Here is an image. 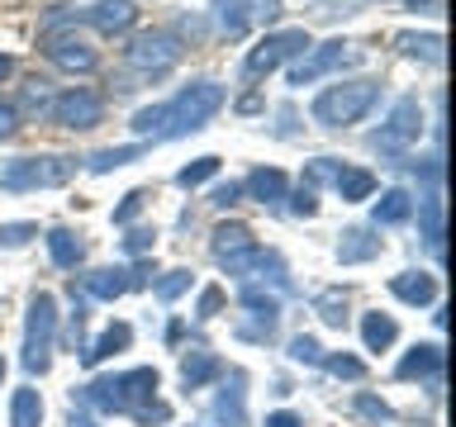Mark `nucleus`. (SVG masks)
Masks as SVG:
<instances>
[{
  "label": "nucleus",
  "mask_w": 456,
  "mask_h": 427,
  "mask_svg": "<svg viewBox=\"0 0 456 427\" xmlns=\"http://www.w3.org/2000/svg\"><path fill=\"white\" fill-rule=\"evenodd\" d=\"M224 85L219 81H195L185 85V91L171 100V105H157V133L162 138H181V133H195V128H205L214 114L224 109Z\"/></svg>",
  "instance_id": "nucleus-1"
},
{
  "label": "nucleus",
  "mask_w": 456,
  "mask_h": 427,
  "mask_svg": "<svg viewBox=\"0 0 456 427\" xmlns=\"http://www.w3.org/2000/svg\"><path fill=\"white\" fill-rule=\"evenodd\" d=\"M157 370L152 366H138V370H119V375H100L86 384V399L100 408V413H134L142 404L157 399Z\"/></svg>",
  "instance_id": "nucleus-2"
},
{
  "label": "nucleus",
  "mask_w": 456,
  "mask_h": 427,
  "mask_svg": "<svg viewBox=\"0 0 456 427\" xmlns=\"http://www.w3.org/2000/svg\"><path fill=\"white\" fill-rule=\"evenodd\" d=\"M376 100H380V81H338V85H328V91L314 95V119H319L323 128H347L356 119H366L370 109H376Z\"/></svg>",
  "instance_id": "nucleus-3"
},
{
  "label": "nucleus",
  "mask_w": 456,
  "mask_h": 427,
  "mask_svg": "<svg viewBox=\"0 0 456 427\" xmlns=\"http://www.w3.org/2000/svg\"><path fill=\"white\" fill-rule=\"evenodd\" d=\"M77 176V157L67 152H38V157H14V162L0 166V190H57Z\"/></svg>",
  "instance_id": "nucleus-4"
},
{
  "label": "nucleus",
  "mask_w": 456,
  "mask_h": 427,
  "mask_svg": "<svg viewBox=\"0 0 456 427\" xmlns=\"http://www.w3.org/2000/svg\"><path fill=\"white\" fill-rule=\"evenodd\" d=\"M53 342H57V299L34 294L28 299V323H24V370L43 375L53 361Z\"/></svg>",
  "instance_id": "nucleus-5"
},
{
  "label": "nucleus",
  "mask_w": 456,
  "mask_h": 427,
  "mask_svg": "<svg viewBox=\"0 0 456 427\" xmlns=\"http://www.w3.org/2000/svg\"><path fill=\"white\" fill-rule=\"evenodd\" d=\"M181 52L185 48H181V38L171 34V28H148V34H138L124 48V62L134 67L138 77H152L157 81V77H167V71L181 62Z\"/></svg>",
  "instance_id": "nucleus-6"
},
{
  "label": "nucleus",
  "mask_w": 456,
  "mask_h": 427,
  "mask_svg": "<svg viewBox=\"0 0 456 427\" xmlns=\"http://www.w3.org/2000/svg\"><path fill=\"white\" fill-rule=\"evenodd\" d=\"M305 48H314L305 28H281V34H266L248 57H242V77H248V81H262V77H271V71H276L281 62H290V57H305Z\"/></svg>",
  "instance_id": "nucleus-7"
},
{
  "label": "nucleus",
  "mask_w": 456,
  "mask_h": 427,
  "mask_svg": "<svg viewBox=\"0 0 456 427\" xmlns=\"http://www.w3.org/2000/svg\"><path fill=\"white\" fill-rule=\"evenodd\" d=\"M352 62H362V48H352L347 38H328L290 67V85H314L319 77H328V71H338V67H352Z\"/></svg>",
  "instance_id": "nucleus-8"
},
{
  "label": "nucleus",
  "mask_w": 456,
  "mask_h": 427,
  "mask_svg": "<svg viewBox=\"0 0 456 427\" xmlns=\"http://www.w3.org/2000/svg\"><path fill=\"white\" fill-rule=\"evenodd\" d=\"M423 133V109H419V100H399V105L390 109V119H385V128L370 142H376V152L385 157H399V152H409L413 142H419Z\"/></svg>",
  "instance_id": "nucleus-9"
},
{
  "label": "nucleus",
  "mask_w": 456,
  "mask_h": 427,
  "mask_svg": "<svg viewBox=\"0 0 456 427\" xmlns=\"http://www.w3.org/2000/svg\"><path fill=\"white\" fill-rule=\"evenodd\" d=\"M53 124L71 128V133H86V128H95L100 119H105V100H100L95 91H86V85H71V91L53 95Z\"/></svg>",
  "instance_id": "nucleus-10"
},
{
  "label": "nucleus",
  "mask_w": 456,
  "mask_h": 427,
  "mask_svg": "<svg viewBox=\"0 0 456 427\" xmlns=\"http://www.w3.org/2000/svg\"><path fill=\"white\" fill-rule=\"evenodd\" d=\"M228 38H242L252 24H271L281 14V0H214Z\"/></svg>",
  "instance_id": "nucleus-11"
},
{
  "label": "nucleus",
  "mask_w": 456,
  "mask_h": 427,
  "mask_svg": "<svg viewBox=\"0 0 456 427\" xmlns=\"http://www.w3.org/2000/svg\"><path fill=\"white\" fill-rule=\"evenodd\" d=\"M43 52H48L53 67H62V71H95L100 67V52L91 43H81L77 34H43Z\"/></svg>",
  "instance_id": "nucleus-12"
},
{
  "label": "nucleus",
  "mask_w": 456,
  "mask_h": 427,
  "mask_svg": "<svg viewBox=\"0 0 456 427\" xmlns=\"http://www.w3.org/2000/svg\"><path fill=\"white\" fill-rule=\"evenodd\" d=\"M77 20H86L91 28H100V34H128V28L138 24V5L134 0H100V5L81 10Z\"/></svg>",
  "instance_id": "nucleus-13"
},
{
  "label": "nucleus",
  "mask_w": 456,
  "mask_h": 427,
  "mask_svg": "<svg viewBox=\"0 0 456 427\" xmlns=\"http://www.w3.org/2000/svg\"><path fill=\"white\" fill-rule=\"evenodd\" d=\"M81 285H86V294H91V299H119V294L134 290V285H142V270L100 266V270H91V276H81Z\"/></svg>",
  "instance_id": "nucleus-14"
},
{
  "label": "nucleus",
  "mask_w": 456,
  "mask_h": 427,
  "mask_svg": "<svg viewBox=\"0 0 456 427\" xmlns=\"http://www.w3.org/2000/svg\"><path fill=\"white\" fill-rule=\"evenodd\" d=\"M390 294L413 304V309H423L437 299V280L428 276V270H399V276H390Z\"/></svg>",
  "instance_id": "nucleus-15"
},
{
  "label": "nucleus",
  "mask_w": 456,
  "mask_h": 427,
  "mask_svg": "<svg viewBox=\"0 0 456 427\" xmlns=\"http://www.w3.org/2000/svg\"><path fill=\"white\" fill-rule=\"evenodd\" d=\"M242 190H248L256 205H281L285 190H290V181H285V171H276V166H256L252 176L242 181Z\"/></svg>",
  "instance_id": "nucleus-16"
},
{
  "label": "nucleus",
  "mask_w": 456,
  "mask_h": 427,
  "mask_svg": "<svg viewBox=\"0 0 456 427\" xmlns=\"http://www.w3.org/2000/svg\"><path fill=\"white\" fill-rule=\"evenodd\" d=\"M128 342H134V327L128 323H110L105 333H100L91 347H81V366H100V361H110L114 351H124Z\"/></svg>",
  "instance_id": "nucleus-17"
},
{
  "label": "nucleus",
  "mask_w": 456,
  "mask_h": 427,
  "mask_svg": "<svg viewBox=\"0 0 456 427\" xmlns=\"http://www.w3.org/2000/svg\"><path fill=\"white\" fill-rule=\"evenodd\" d=\"M437 370H442V347H437V342H419V347L399 361L395 375L399 380H423V375H437Z\"/></svg>",
  "instance_id": "nucleus-18"
},
{
  "label": "nucleus",
  "mask_w": 456,
  "mask_h": 427,
  "mask_svg": "<svg viewBox=\"0 0 456 427\" xmlns=\"http://www.w3.org/2000/svg\"><path fill=\"white\" fill-rule=\"evenodd\" d=\"M333 190L347 199V205H356V199H370V190H376V176H370L366 166H342L333 171Z\"/></svg>",
  "instance_id": "nucleus-19"
},
{
  "label": "nucleus",
  "mask_w": 456,
  "mask_h": 427,
  "mask_svg": "<svg viewBox=\"0 0 456 427\" xmlns=\"http://www.w3.org/2000/svg\"><path fill=\"white\" fill-rule=\"evenodd\" d=\"M380 252V238H370L366 228H347L338 242V262L342 266H356V262H370V256Z\"/></svg>",
  "instance_id": "nucleus-20"
},
{
  "label": "nucleus",
  "mask_w": 456,
  "mask_h": 427,
  "mask_svg": "<svg viewBox=\"0 0 456 427\" xmlns=\"http://www.w3.org/2000/svg\"><path fill=\"white\" fill-rule=\"evenodd\" d=\"M395 337H399V323L390 318V313H366V318H362V342H366V351H390Z\"/></svg>",
  "instance_id": "nucleus-21"
},
{
  "label": "nucleus",
  "mask_w": 456,
  "mask_h": 427,
  "mask_svg": "<svg viewBox=\"0 0 456 427\" xmlns=\"http://www.w3.org/2000/svg\"><path fill=\"white\" fill-rule=\"evenodd\" d=\"M48 252H53V266L77 270V262L86 256V242L71 233V228H53V233H48Z\"/></svg>",
  "instance_id": "nucleus-22"
},
{
  "label": "nucleus",
  "mask_w": 456,
  "mask_h": 427,
  "mask_svg": "<svg viewBox=\"0 0 456 427\" xmlns=\"http://www.w3.org/2000/svg\"><path fill=\"white\" fill-rule=\"evenodd\" d=\"M248 247H256L248 223H219V228H214V256H219V262H228V256H238Z\"/></svg>",
  "instance_id": "nucleus-23"
},
{
  "label": "nucleus",
  "mask_w": 456,
  "mask_h": 427,
  "mask_svg": "<svg viewBox=\"0 0 456 427\" xmlns=\"http://www.w3.org/2000/svg\"><path fill=\"white\" fill-rule=\"evenodd\" d=\"M219 370L224 366H219V356H214V351H191L181 361V384H185V390H200V384H209Z\"/></svg>",
  "instance_id": "nucleus-24"
},
{
  "label": "nucleus",
  "mask_w": 456,
  "mask_h": 427,
  "mask_svg": "<svg viewBox=\"0 0 456 427\" xmlns=\"http://www.w3.org/2000/svg\"><path fill=\"white\" fill-rule=\"evenodd\" d=\"M142 152H148L142 142H124V148H100V152H91V157H86V166H91L95 176H105V171H114V166H128V162H138Z\"/></svg>",
  "instance_id": "nucleus-25"
},
{
  "label": "nucleus",
  "mask_w": 456,
  "mask_h": 427,
  "mask_svg": "<svg viewBox=\"0 0 456 427\" xmlns=\"http://www.w3.org/2000/svg\"><path fill=\"white\" fill-rule=\"evenodd\" d=\"M409 214H413V195H409V190H399V185H395V190H385V195L376 199V223H385V228L404 223Z\"/></svg>",
  "instance_id": "nucleus-26"
},
{
  "label": "nucleus",
  "mask_w": 456,
  "mask_h": 427,
  "mask_svg": "<svg viewBox=\"0 0 456 427\" xmlns=\"http://www.w3.org/2000/svg\"><path fill=\"white\" fill-rule=\"evenodd\" d=\"M38 423H43L38 390H14V399H10V427H38Z\"/></svg>",
  "instance_id": "nucleus-27"
},
{
  "label": "nucleus",
  "mask_w": 456,
  "mask_h": 427,
  "mask_svg": "<svg viewBox=\"0 0 456 427\" xmlns=\"http://www.w3.org/2000/svg\"><path fill=\"white\" fill-rule=\"evenodd\" d=\"M419 223H423V242H428V247H442V238H447V214H442L437 195H428L419 205Z\"/></svg>",
  "instance_id": "nucleus-28"
},
{
  "label": "nucleus",
  "mask_w": 456,
  "mask_h": 427,
  "mask_svg": "<svg viewBox=\"0 0 456 427\" xmlns=\"http://www.w3.org/2000/svg\"><path fill=\"white\" fill-rule=\"evenodd\" d=\"M399 52L423 57V62H442V34H399Z\"/></svg>",
  "instance_id": "nucleus-29"
},
{
  "label": "nucleus",
  "mask_w": 456,
  "mask_h": 427,
  "mask_svg": "<svg viewBox=\"0 0 456 427\" xmlns=\"http://www.w3.org/2000/svg\"><path fill=\"white\" fill-rule=\"evenodd\" d=\"M214 176H219V157H200V162H191V166L176 171V185L195 190V185H205V181H214Z\"/></svg>",
  "instance_id": "nucleus-30"
},
{
  "label": "nucleus",
  "mask_w": 456,
  "mask_h": 427,
  "mask_svg": "<svg viewBox=\"0 0 456 427\" xmlns=\"http://www.w3.org/2000/svg\"><path fill=\"white\" fill-rule=\"evenodd\" d=\"M20 105H24V114H34V119H43V114L53 109V91H48V81H28Z\"/></svg>",
  "instance_id": "nucleus-31"
},
{
  "label": "nucleus",
  "mask_w": 456,
  "mask_h": 427,
  "mask_svg": "<svg viewBox=\"0 0 456 427\" xmlns=\"http://www.w3.org/2000/svg\"><path fill=\"white\" fill-rule=\"evenodd\" d=\"M214 413H219V418H228V427H238V423H242V375H233V390H224V394H219Z\"/></svg>",
  "instance_id": "nucleus-32"
},
{
  "label": "nucleus",
  "mask_w": 456,
  "mask_h": 427,
  "mask_svg": "<svg viewBox=\"0 0 456 427\" xmlns=\"http://www.w3.org/2000/svg\"><path fill=\"white\" fill-rule=\"evenodd\" d=\"M314 309H319V318H323V323H333V327L347 323V299H342L338 290L319 294V299H314Z\"/></svg>",
  "instance_id": "nucleus-33"
},
{
  "label": "nucleus",
  "mask_w": 456,
  "mask_h": 427,
  "mask_svg": "<svg viewBox=\"0 0 456 427\" xmlns=\"http://www.w3.org/2000/svg\"><path fill=\"white\" fill-rule=\"evenodd\" d=\"M185 290H191V270H167V276L157 280V299H162V304H171V299H181Z\"/></svg>",
  "instance_id": "nucleus-34"
},
{
  "label": "nucleus",
  "mask_w": 456,
  "mask_h": 427,
  "mask_svg": "<svg viewBox=\"0 0 456 427\" xmlns=\"http://www.w3.org/2000/svg\"><path fill=\"white\" fill-rule=\"evenodd\" d=\"M323 366H328V375H338V380H362L366 375V366L356 361V356H323Z\"/></svg>",
  "instance_id": "nucleus-35"
},
{
  "label": "nucleus",
  "mask_w": 456,
  "mask_h": 427,
  "mask_svg": "<svg viewBox=\"0 0 456 427\" xmlns=\"http://www.w3.org/2000/svg\"><path fill=\"white\" fill-rule=\"evenodd\" d=\"M290 356H295V361H305V366H319L323 361V347L314 337L299 333V337H290Z\"/></svg>",
  "instance_id": "nucleus-36"
},
{
  "label": "nucleus",
  "mask_w": 456,
  "mask_h": 427,
  "mask_svg": "<svg viewBox=\"0 0 456 427\" xmlns=\"http://www.w3.org/2000/svg\"><path fill=\"white\" fill-rule=\"evenodd\" d=\"M28 238H38V223H5L0 228V247H24Z\"/></svg>",
  "instance_id": "nucleus-37"
},
{
  "label": "nucleus",
  "mask_w": 456,
  "mask_h": 427,
  "mask_svg": "<svg viewBox=\"0 0 456 427\" xmlns=\"http://www.w3.org/2000/svg\"><path fill=\"white\" fill-rule=\"evenodd\" d=\"M356 413H362L366 423H385V418H390L385 399H376V394H356Z\"/></svg>",
  "instance_id": "nucleus-38"
},
{
  "label": "nucleus",
  "mask_w": 456,
  "mask_h": 427,
  "mask_svg": "<svg viewBox=\"0 0 456 427\" xmlns=\"http://www.w3.org/2000/svg\"><path fill=\"white\" fill-rule=\"evenodd\" d=\"M128 418H138L142 427H152V423H167V418H171V408H167V404H157V399H152V404L134 408V413H128Z\"/></svg>",
  "instance_id": "nucleus-39"
},
{
  "label": "nucleus",
  "mask_w": 456,
  "mask_h": 427,
  "mask_svg": "<svg viewBox=\"0 0 456 427\" xmlns=\"http://www.w3.org/2000/svg\"><path fill=\"white\" fill-rule=\"evenodd\" d=\"M142 199H148L142 190H128V195H124V205L114 209V223H128V219H134V214L142 209Z\"/></svg>",
  "instance_id": "nucleus-40"
},
{
  "label": "nucleus",
  "mask_w": 456,
  "mask_h": 427,
  "mask_svg": "<svg viewBox=\"0 0 456 427\" xmlns=\"http://www.w3.org/2000/svg\"><path fill=\"white\" fill-rule=\"evenodd\" d=\"M14 128H20V109H14L10 100H0V142L14 138Z\"/></svg>",
  "instance_id": "nucleus-41"
},
{
  "label": "nucleus",
  "mask_w": 456,
  "mask_h": 427,
  "mask_svg": "<svg viewBox=\"0 0 456 427\" xmlns=\"http://www.w3.org/2000/svg\"><path fill=\"white\" fill-rule=\"evenodd\" d=\"M295 214H299V219H314V214H319V199H314V185H299V195H295Z\"/></svg>",
  "instance_id": "nucleus-42"
},
{
  "label": "nucleus",
  "mask_w": 456,
  "mask_h": 427,
  "mask_svg": "<svg viewBox=\"0 0 456 427\" xmlns=\"http://www.w3.org/2000/svg\"><path fill=\"white\" fill-rule=\"evenodd\" d=\"M219 304H224V290H214V285H209V290L200 294V318H214V313H219Z\"/></svg>",
  "instance_id": "nucleus-43"
},
{
  "label": "nucleus",
  "mask_w": 456,
  "mask_h": 427,
  "mask_svg": "<svg viewBox=\"0 0 456 427\" xmlns=\"http://www.w3.org/2000/svg\"><path fill=\"white\" fill-rule=\"evenodd\" d=\"M124 247L134 252V256H138V252H148V247H152V228H134V233H128V242H124Z\"/></svg>",
  "instance_id": "nucleus-44"
},
{
  "label": "nucleus",
  "mask_w": 456,
  "mask_h": 427,
  "mask_svg": "<svg viewBox=\"0 0 456 427\" xmlns=\"http://www.w3.org/2000/svg\"><path fill=\"white\" fill-rule=\"evenodd\" d=\"M238 195H242V185H233V181H228V185H219V190H214V205H233Z\"/></svg>",
  "instance_id": "nucleus-45"
},
{
  "label": "nucleus",
  "mask_w": 456,
  "mask_h": 427,
  "mask_svg": "<svg viewBox=\"0 0 456 427\" xmlns=\"http://www.w3.org/2000/svg\"><path fill=\"white\" fill-rule=\"evenodd\" d=\"M266 427H305V423H299L295 413H271V418H266Z\"/></svg>",
  "instance_id": "nucleus-46"
},
{
  "label": "nucleus",
  "mask_w": 456,
  "mask_h": 427,
  "mask_svg": "<svg viewBox=\"0 0 456 427\" xmlns=\"http://www.w3.org/2000/svg\"><path fill=\"white\" fill-rule=\"evenodd\" d=\"M67 427H95L91 418H81V413H71V418H67Z\"/></svg>",
  "instance_id": "nucleus-47"
},
{
  "label": "nucleus",
  "mask_w": 456,
  "mask_h": 427,
  "mask_svg": "<svg viewBox=\"0 0 456 427\" xmlns=\"http://www.w3.org/2000/svg\"><path fill=\"white\" fill-rule=\"evenodd\" d=\"M10 71H14V62H10V57H5V52H0V81H5V77H10Z\"/></svg>",
  "instance_id": "nucleus-48"
},
{
  "label": "nucleus",
  "mask_w": 456,
  "mask_h": 427,
  "mask_svg": "<svg viewBox=\"0 0 456 427\" xmlns=\"http://www.w3.org/2000/svg\"><path fill=\"white\" fill-rule=\"evenodd\" d=\"M409 5H437V0H409Z\"/></svg>",
  "instance_id": "nucleus-49"
},
{
  "label": "nucleus",
  "mask_w": 456,
  "mask_h": 427,
  "mask_svg": "<svg viewBox=\"0 0 456 427\" xmlns=\"http://www.w3.org/2000/svg\"><path fill=\"white\" fill-rule=\"evenodd\" d=\"M0 380H5V361H0Z\"/></svg>",
  "instance_id": "nucleus-50"
}]
</instances>
